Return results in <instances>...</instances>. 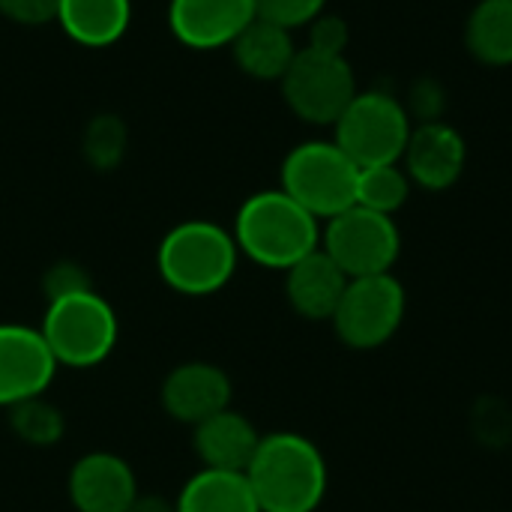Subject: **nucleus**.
Here are the masks:
<instances>
[{"label":"nucleus","mask_w":512,"mask_h":512,"mask_svg":"<svg viewBox=\"0 0 512 512\" xmlns=\"http://www.w3.org/2000/svg\"><path fill=\"white\" fill-rule=\"evenodd\" d=\"M261 512H318L327 498L330 468L321 447L300 432H270L246 468Z\"/></svg>","instance_id":"f257e3e1"},{"label":"nucleus","mask_w":512,"mask_h":512,"mask_svg":"<svg viewBox=\"0 0 512 512\" xmlns=\"http://www.w3.org/2000/svg\"><path fill=\"white\" fill-rule=\"evenodd\" d=\"M231 234L243 258L282 273L321 246V222L282 189L249 195L234 216Z\"/></svg>","instance_id":"f03ea898"},{"label":"nucleus","mask_w":512,"mask_h":512,"mask_svg":"<svg viewBox=\"0 0 512 512\" xmlns=\"http://www.w3.org/2000/svg\"><path fill=\"white\" fill-rule=\"evenodd\" d=\"M240 249L228 228L210 219L174 225L156 249L159 279L183 297L219 294L237 273Z\"/></svg>","instance_id":"7ed1b4c3"},{"label":"nucleus","mask_w":512,"mask_h":512,"mask_svg":"<svg viewBox=\"0 0 512 512\" xmlns=\"http://www.w3.org/2000/svg\"><path fill=\"white\" fill-rule=\"evenodd\" d=\"M39 333L57 366L96 369L117 348L120 318L114 306L96 288H90L48 300L39 321Z\"/></svg>","instance_id":"20e7f679"},{"label":"nucleus","mask_w":512,"mask_h":512,"mask_svg":"<svg viewBox=\"0 0 512 512\" xmlns=\"http://www.w3.org/2000/svg\"><path fill=\"white\" fill-rule=\"evenodd\" d=\"M357 180L360 168L336 141L297 144L279 171V189L318 222H327L357 204Z\"/></svg>","instance_id":"39448f33"},{"label":"nucleus","mask_w":512,"mask_h":512,"mask_svg":"<svg viewBox=\"0 0 512 512\" xmlns=\"http://www.w3.org/2000/svg\"><path fill=\"white\" fill-rule=\"evenodd\" d=\"M333 129V141L354 159V165L372 168L402 162L414 126L408 108L396 96L384 90H363L351 99Z\"/></svg>","instance_id":"423d86ee"},{"label":"nucleus","mask_w":512,"mask_h":512,"mask_svg":"<svg viewBox=\"0 0 512 512\" xmlns=\"http://www.w3.org/2000/svg\"><path fill=\"white\" fill-rule=\"evenodd\" d=\"M408 315L405 285L393 273L348 279V288L330 318L336 339L351 351H378L402 330Z\"/></svg>","instance_id":"0eeeda50"},{"label":"nucleus","mask_w":512,"mask_h":512,"mask_svg":"<svg viewBox=\"0 0 512 512\" xmlns=\"http://www.w3.org/2000/svg\"><path fill=\"white\" fill-rule=\"evenodd\" d=\"M321 249L348 279L393 273L402 255V234L393 216L369 207H348L321 225Z\"/></svg>","instance_id":"6e6552de"},{"label":"nucleus","mask_w":512,"mask_h":512,"mask_svg":"<svg viewBox=\"0 0 512 512\" xmlns=\"http://www.w3.org/2000/svg\"><path fill=\"white\" fill-rule=\"evenodd\" d=\"M279 84L288 108L315 126H333L360 93L348 57L315 48H300Z\"/></svg>","instance_id":"1a4fd4ad"},{"label":"nucleus","mask_w":512,"mask_h":512,"mask_svg":"<svg viewBox=\"0 0 512 512\" xmlns=\"http://www.w3.org/2000/svg\"><path fill=\"white\" fill-rule=\"evenodd\" d=\"M57 369L39 327L0 321V408L45 396Z\"/></svg>","instance_id":"9d476101"},{"label":"nucleus","mask_w":512,"mask_h":512,"mask_svg":"<svg viewBox=\"0 0 512 512\" xmlns=\"http://www.w3.org/2000/svg\"><path fill=\"white\" fill-rule=\"evenodd\" d=\"M234 384L228 372L207 360H189L174 366L159 387V405L162 411L183 426H198L207 417L231 408Z\"/></svg>","instance_id":"9b49d317"},{"label":"nucleus","mask_w":512,"mask_h":512,"mask_svg":"<svg viewBox=\"0 0 512 512\" xmlns=\"http://www.w3.org/2000/svg\"><path fill=\"white\" fill-rule=\"evenodd\" d=\"M258 18L255 0H171L168 27L192 51L231 48V42Z\"/></svg>","instance_id":"f8f14e48"},{"label":"nucleus","mask_w":512,"mask_h":512,"mask_svg":"<svg viewBox=\"0 0 512 512\" xmlns=\"http://www.w3.org/2000/svg\"><path fill=\"white\" fill-rule=\"evenodd\" d=\"M402 165L414 186L426 192H447L465 174L468 144L456 126L444 120H429L411 129Z\"/></svg>","instance_id":"ddd939ff"},{"label":"nucleus","mask_w":512,"mask_h":512,"mask_svg":"<svg viewBox=\"0 0 512 512\" xmlns=\"http://www.w3.org/2000/svg\"><path fill=\"white\" fill-rule=\"evenodd\" d=\"M75 512H126L138 498V477L132 465L108 450L84 453L66 480Z\"/></svg>","instance_id":"4468645a"},{"label":"nucleus","mask_w":512,"mask_h":512,"mask_svg":"<svg viewBox=\"0 0 512 512\" xmlns=\"http://www.w3.org/2000/svg\"><path fill=\"white\" fill-rule=\"evenodd\" d=\"M348 288V276L318 246L285 270V300L303 321H330Z\"/></svg>","instance_id":"2eb2a0df"},{"label":"nucleus","mask_w":512,"mask_h":512,"mask_svg":"<svg viewBox=\"0 0 512 512\" xmlns=\"http://www.w3.org/2000/svg\"><path fill=\"white\" fill-rule=\"evenodd\" d=\"M258 444H261V432L246 414L234 408H225L207 417L204 423L192 426V450L201 468L246 474Z\"/></svg>","instance_id":"dca6fc26"},{"label":"nucleus","mask_w":512,"mask_h":512,"mask_svg":"<svg viewBox=\"0 0 512 512\" xmlns=\"http://www.w3.org/2000/svg\"><path fill=\"white\" fill-rule=\"evenodd\" d=\"M297 45L291 30L255 18L234 42H231V54L240 66L243 75L258 78V81H282V75L288 72V66L297 57Z\"/></svg>","instance_id":"f3484780"},{"label":"nucleus","mask_w":512,"mask_h":512,"mask_svg":"<svg viewBox=\"0 0 512 512\" xmlns=\"http://www.w3.org/2000/svg\"><path fill=\"white\" fill-rule=\"evenodd\" d=\"M132 21V0H60L57 24L84 48H108L123 39Z\"/></svg>","instance_id":"a211bd4d"},{"label":"nucleus","mask_w":512,"mask_h":512,"mask_svg":"<svg viewBox=\"0 0 512 512\" xmlns=\"http://www.w3.org/2000/svg\"><path fill=\"white\" fill-rule=\"evenodd\" d=\"M177 512H261L246 474L198 468L174 498Z\"/></svg>","instance_id":"6ab92c4d"},{"label":"nucleus","mask_w":512,"mask_h":512,"mask_svg":"<svg viewBox=\"0 0 512 512\" xmlns=\"http://www.w3.org/2000/svg\"><path fill=\"white\" fill-rule=\"evenodd\" d=\"M465 45L486 66H512V0H480L468 15Z\"/></svg>","instance_id":"aec40b11"},{"label":"nucleus","mask_w":512,"mask_h":512,"mask_svg":"<svg viewBox=\"0 0 512 512\" xmlns=\"http://www.w3.org/2000/svg\"><path fill=\"white\" fill-rule=\"evenodd\" d=\"M9 411V429L12 435L27 444V447H36V450H48L54 444L63 441L66 435V417L63 411L48 402L45 396H33V399H24Z\"/></svg>","instance_id":"412c9836"},{"label":"nucleus","mask_w":512,"mask_h":512,"mask_svg":"<svg viewBox=\"0 0 512 512\" xmlns=\"http://www.w3.org/2000/svg\"><path fill=\"white\" fill-rule=\"evenodd\" d=\"M411 177L405 174V168L396 165H372V168H360V180H357V204L369 207L375 213L393 216L399 213L408 198H411Z\"/></svg>","instance_id":"4be33fe9"},{"label":"nucleus","mask_w":512,"mask_h":512,"mask_svg":"<svg viewBox=\"0 0 512 512\" xmlns=\"http://www.w3.org/2000/svg\"><path fill=\"white\" fill-rule=\"evenodd\" d=\"M126 144H129V132L126 123L117 114H96L87 129H84V159L90 168L96 171H111L123 162L126 156Z\"/></svg>","instance_id":"5701e85b"},{"label":"nucleus","mask_w":512,"mask_h":512,"mask_svg":"<svg viewBox=\"0 0 512 512\" xmlns=\"http://www.w3.org/2000/svg\"><path fill=\"white\" fill-rule=\"evenodd\" d=\"M471 429L483 447H507L512 438V414L501 399H480L474 405Z\"/></svg>","instance_id":"b1692460"},{"label":"nucleus","mask_w":512,"mask_h":512,"mask_svg":"<svg viewBox=\"0 0 512 512\" xmlns=\"http://www.w3.org/2000/svg\"><path fill=\"white\" fill-rule=\"evenodd\" d=\"M324 6L327 0H255L258 18L273 21L285 30L309 27L324 12Z\"/></svg>","instance_id":"393cba45"},{"label":"nucleus","mask_w":512,"mask_h":512,"mask_svg":"<svg viewBox=\"0 0 512 512\" xmlns=\"http://www.w3.org/2000/svg\"><path fill=\"white\" fill-rule=\"evenodd\" d=\"M93 282L87 276V270L78 261H57L45 270L42 276V291H45V303L57 300V297H69L78 291H90Z\"/></svg>","instance_id":"a878e982"},{"label":"nucleus","mask_w":512,"mask_h":512,"mask_svg":"<svg viewBox=\"0 0 512 512\" xmlns=\"http://www.w3.org/2000/svg\"><path fill=\"white\" fill-rule=\"evenodd\" d=\"M348 39H351L348 24L339 15L321 12L309 24V45L306 48H315V51H324V54H345Z\"/></svg>","instance_id":"bb28decb"},{"label":"nucleus","mask_w":512,"mask_h":512,"mask_svg":"<svg viewBox=\"0 0 512 512\" xmlns=\"http://www.w3.org/2000/svg\"><path fill=\"white\" fill-rule=\"evenodd\" d=\"M60 0H0V15L21 27H42L57 21Z\"/></svg>","instance_id":"cd10ccee"},{"label":"nucleus","mask_w":512,"mask_h":512,"mask_svg":"<svg viewBox=\"0 0 512 512\" xmlns=\"http://www.w3.org/2000/svg\"><path fill=\"white\" fill-rule=\"evenodd\" d=\"M414 114L420 117V123H429V120H441V108H444V90L435 84V81H420L414 84Z\"/></svg>","instance_id":"c85d7f7f"},{"label":"nucleus","mask_w":512,"mask_h":512,"mask_svg":"<svg viewBox=\"0 0 512 512\" xmlns=\"http://www.w3.org/2000/svg\"><path fill=\"white\" fill-rule=\"evenodd\" d=\"M126 512H177L174 501L153 495V492H138V498L132 501V507Z\"/></svg>","instance_id":"c756f323"}]
</instances>
